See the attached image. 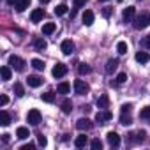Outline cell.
Wrapping results in <instances>:
<instances>
[{"mask_svg":"<svg viewBox=\"0 0 150 150\" xmlns=\"http://www.w3.org/2000/svg\"><path fill=\"white\" fill-rule=\"evenodd\" d=\"M41 4H48V2H51V0H39Z\"/></svg>","mask_w":150,"mask_h":150,"instance_id":"cell-45","label":"cell"},{"mask_svg":"<svg viewBox=\"0 0 150 150\" xmlns=\"http://www.w3.org/2000/svg\"><path fill=\"white\" fill-rule=\"evenodd\" d=\"M14 94H16L18 97H23V96H25V88H23L21 83H14Z\"/></svg>","mask_w":150,"mask_h":150,"instance_id":"cell-30","label":"cell"},{"mask_svg":"<svg viewBox=\"0 0 150 150\" xmlns=\"http://www.w3.org/2000/svg\"><path fill=\"white\" fill-rule=\"evenodd\" d=\"M87 143H88V138H87L85 134H81V136H76V139H74V145H76L78 148H83V146H87Z\"/></svg>","mask_w":150,"mask_h":150,"instance_id":"cell-19","label":"cell"},{"mask_svg":"<svg viewBox=\"0 0 150 150\" xmlns=\"http://www.w3.org/2000/svg\"><path fill=\"white\" fill-rule=\"evenodd\" d=\"M110 14H111V9H110V7H104V11H103V16H104V18H110Z\"/></svg>","mask_w":150,"mask_h":150,"instance_id":"cell-41","label":"cell"},{"mask_svg":"<svg viewBox=\"0 0 150 150\" xmlns=\"http://www.w3.org/2000/svg\"><path fill=\"white\" fill-rule=\"evenodd\" d=\"M106 139H108V143H110V146H120V136L115 132V131H110L108 134H106Z\"/></svg>","mask_w":150,"mask_h":150,"instance_id":"cell-8","label":"cell"},{"mask_svg":"<svg viewBox=\"0 0 150 150\" xmlns=\"http://www.w3.org/2000/svg\"><path fill=\"white\" fill-rule=\"evenodd\" d=\"M30 6V0H16V4H14V9L18 13H23L27 7Z\"/></svg>","mask_w":150,"mask_h":150,"instance_id":"cell-17","label":"cell"},{"mask_svg":"<svg viewBox=\"0 0 150 150\" xmlns=\"http://www.w3.org/2000/svg\"><path fill=\"white\" fill-rule=\"evenodd\" d=\"M131 104H124L122 110H120V124L122 125H129L132 124V118H131Z\"/></svg>","mask_w":150,"mask_h":150,"instance_id":"cell-2","label":"cell"},{"mask_svg":"<svg viewBox=\"0 0 150 150\" xmlns=\"http://www.w3.org/2000/svg\"><path fill=\"white\" fill-rule=\"evenodd\" d=\"M111 118H113V115H111V111H108V110H99L97 115H96V120H97L99 124H106V122L111 120Z\"/></svg>","mask_w":150,"mask_h":150,"instance_id":"cell-5","label":"cell"},{"mask_svg":"<svg viewBox=\"0 0 150 150\" xmlns=\"http://www.w3.org/2000/svg\"><path fill=\"white\" fill-rule=\"evenodd\" d=\"M83 23H85L87 27H90V25L94 23V13H92V11H85V13H83Z\"/></svg>","mask_w":150,"mask_h":150,"instance_id":"cell-21","label":"cell"},{"mask_svg":"<svg viewBox=\"0 0 150 150\" xmlns=\"http://www.w3.org/2000/svg\"><path fill=\"white\" fill-rule=\"evenodd\" d=\"M60 50H62V53H64V55H71V53L74 51V42H72L71 39H65V41H62Z\"/></svg>","mask_w":150,"mask_h":150,"instance_id":"cell-10","label":"cell"},{"mask_svg":"<svg viewBox=\"0 0 150 150\" xmlns=\"http://www.w3.org/2000/svg\"><path fill=\"white\" fill-rule=\"evenodd\" d=\"M27 83H28L32 88H37V87L42 85V78H39V76H35V74H32V76L27 78Z\"/></svg>","mask_w":150,"mask_h":150,"instance_id":"cell-12","label":"cell"},{"mask_svg":"<svg viewBox=\"0 0 150 150\" xmlns=\"http://www.w3.org/2000/svg\"><path fill=\"white\" fill-rule=\"evenodd\" d=\"M94 127V124L88 120V118H80L78 122H76V129L78 131H90Z\"/></svg>","mask_w":150,"mask_h":150,"instance_id":"cell-11","label":"cell"},{"mask_svg":"<svg viewBox=\"0 0 150 150\" xmlns=\"http://www.w3.org/2000/svg\"><path fill=\"white\" fill-rule=\"evenodd\" d=\"M87 4V0H74V7L76 9H80V7H83Z\"/></svg>","mask_w":150,"mask_h":150,"instance_id":"cell-38","label":"cell"},{"mask_svg":"<svg viewBox=\"0 0 150 150\" xmlns=\"http://www.w3.org/2000/svg\"><path fill=\"white\" fill-rule=\"evenodd\" d=\"M0 74H2V80H4V81L11 80V67H9V65H4L2 69H0Z\"/></svg>","mask_w":150,"mask_h":150,"instance_id":"cell-25","label":"cell"},{"mask_svg":"<svg viewBox=\"0 0 150 150\" xmlns=\"http://www.w3.org/2000/svg\"><path fill=\"white\" fill-rule=\"evenodd\" d=\"M2 141H4V143H9V141H11V134L4 132V134H2Z\"/></svg>","mask_w":150,"mask_h":150,"instance_id":"cell-40","label":"cell"},{"mask_svg":"<svg viewBox=\"0 0 150 150\" xmlns=\"http://www.w3.org/2000/svg\"><path fill=\"white\" fill-rule=\"evenodd\" d=\"M65 13H67V6H65V4H60V6L55 7V14H57V16H62V14H65Z\"/></svg>","mask_w":150,"mask_h":150,"instance_id":"cell-32","label":"cell"},{"mask_svg":"<svg viewBox=\"0 0 150 150\" xmlns=\"http://www.w3.org/2000/svg\"><path fill=\"white\" fill-rule=\"evenodd\" d=\"M30 64H32V67H34V69H37V71H44V62H42V60H39V58H34Z\"/></svg>","mask_w":150,"mask_h":150,"instance_id":"cell-28","label":"cell"},{"mask_svg":"<svg viewBox=\"0 0 150 150\" xmlns=\"http://www.w3.org/2000/svg\"><path fill=\"white\" fill-rule=\"evenodd\" d=\"M0 124H2L4 127L11 124V117H9V113H7L6 110H2V111H0Z\"/></svg>","mask_w":150,"mask_h":150,"instance_id":"cell-20","label":"cell"},{"mask_svg":"<svg viewBox=\"0 0 150 150\" xmlns=\"http://www.w3.org/2000/svg\"><path fill=\"white\" fill-rule=\"evenodd\" d=\"M55 28H57V25H55V23H44V25H42V34L50 35V34H53V32H55Z\"/></svg>","mask_w":150,"mask_h":150,"instance_id":"cell-26","label":"cell"},{"mask_svg":"<svg viewBox=\"0 0 150 150\" xmlns=\"http://www.w3.org/2000/svg\"><path fill=\"white\" fill-rule=\"evenodd\" d=\"M78 71H80V74H90V65H87V64H80V67H78Z\"/></svg>","mask_w":150,"mask_h":150,"instance_id":"cell-34","label":"cell"},{"mask_svg":"<svg viewBox=\"0 0 150 150\" xmlns=\"http://www.w3.org/2000/svg\"><path fill=\"white\" fill-rule=\"evenodd\" d=\"M127 50H129V48H127V42L120 41V42L117 44V51H118L120 55H125V53H127Z\"/></svg>","mask_w":150,"mask_h":150,"instance_id":"cell-29","label":"cell"},{"mask_svg":"<svg viewBox=\"0 0 150 150\" xmlns=\"http://www.w3.org/2000/svg\"><path fill=\"white\" fill-rule=\"evenodd\" d=\"M127 81V74L125 72H120L118 76H117V83H125Z\"/></svg>","mask_w":150,"mask_h":150,"instance_id":"cell-37","label":"cell"},{"mask_svg":"<svg viewBox=\"0 0 150 150\" xmlns=\"http://www.w3.org/2000/svg\"><path fill=\"white\" fill-rule=\"evenodd\" d=\"M134 14H136V9H134L132 6H129V7H125V9H124L122 18H124V21H125V23H129V21H132V20L136 18Z\"/></svg>","mask_w":150,"mask_h":150,"instance_id":"cell-9","label":"cell"},{"mask_svg":"<svg viewBox=\"0 0 150 150\" xmlns=\"http://www.w3.org/2000/svg\"><path fill=\"white\" fill-rule=\"evenodd\" d=\"M9 65H11V69H14V71H23V67H25V62H23L20 57H16V55H11V57H9Z\"/></svg>","mask_w":150,"mask_h":150,"instance_id":"cell-4","label":"cell"},{"mask_svg":"<svg viewBox=\"0 0 150 150\" xmlns=\"http://www.w3.org/2000/svg\"><path fill=\"white\" fill-rule=\"evenodd\" d=\"M16 136H18L20 139H27V138L30 136V131H28L27 127H18V129H16Z\"/></svg>","mask_w":150,"mask_h":150,"instance_id":"cell-23","label":"cell"},{"mask_svg":"<svg viewBox=\"0 0 150 150\" xmlns=\"http://www.w3.org/2000/svg\"><path fill=\"white\" fill-rule=\"evenodd\" d=\"M34 48H35L37 51H42V50H46V48H48V44H46V41H44V39L37 37V39L34 41Z\"/></svg>","mask_w":150,"mask_h":150,"instance_id":"cell-22","label":"cell"},{"mask_svg":"<svg viewBox=\"0 0 150 150\" xmlns=\"http://www.w3.org/2000/svg\"><path fill=\"white\" fill-rule=\"evenodd\" d=\"M139 118H143V120H148V118H150V106H145V108L139 111Z\"/></svg>","mask_w":150,"mask_h":150,"instance_id":"cell-33","label":"cell"},{"mask_svg":"<svg viewBox=\"0 0 150 150\" xmlns=\"http://www.w3.org/2000/svg\"><path fill=\"white\" fill-rule=\"evenodd\" d=\"M69 90H71V85H69L67 81H62V83H58V87H57V92H58V94H69Z\"/></svg>","mask_w":150,"mask_h":150,"instance_id":"cell-24","label":"cell"},{"mask_svg":"<svg viewBox=\"0 0 150 150\" xmlns=\"http://www.w3.org/2000/svg\"><path fill=\"white\" fill-rule=\"evenodd\" d=\"M65 72H67V65L65 64H57L55 67H53V71H51V74L55 78H62V76H65Z\"/></svg>","mask_w":150,"mask_h":150,"instance_id":"cell-7","label":"cell"},{"mask_svg":"<svg viewBox=\"0 0 150 150\" xmlns=\"http://www.w3.org/2000/svg\"><path fill=\"white\" fill-rule=\"evenodd\" d=\"M148 122H150V118H148Z\"/></svg>","mask_w":150,"mask_h":150,"instance_id":"cell-47","label":"cell"},{"mask_svg":"<svg viewBox=\"0 0 150 150\" xmlns=\"http://www.w3.org/2000/svg\"><path fill=\"white\" fill-rule=\"evenodd\" d=\"M27 120H28V124L37 125V124L41 122V111H39V110H30L28 115H27Z\"/></svg>","mask_w":150,"mask_h":150,"instance_id":"cell-6","label":"cell"},{"mask_svg":"<svg viewBox=\"0 0 150 150\" xmlns=\"http://www.w3.org/2000/svg\"><path fill=\"white\" fill-rule=\"evenodd\" d=\"M42 101H44V103H53V101H55V94H53V92L42 94Z\"/></svg>","mask_w":150,"mask_h":150,"instance_id":"cell-35","label":"cell"},{"mask_svg":"<svg viewBox=\"0 0 150 150\" xmlns=\"http://www.w3.org/2000/svg\"><path fill=\"white\" fill-rule=\"evenodd\" d=\"M7 4H9V6H14V4H16V0H7Z\"/></svg>","mask_w":150,"mask_h":150,"instance_id":"cell-44","label":"cell"},{"mask_svg":"<svg viewBox=\"0 0 150 150\" xmlns=\"http://www.w3.org/2000/svg\"><path fill=\"white\" fill-rule=\"evenodd\" d=\"M88 90H90V87H88L87 81H83V80H76V81H74V92H76L78 96H85Z\"/></svg>","mask_w":150,"mask_h":150,"instance_id":"cell-3","label":"cell"},{"mask_svg":"<svg viewBox=\"0 0 150 150\" xmlns=\"http://www.w3.org/2000/svg\"><path fill=\"white\" fill-rule=\"evenodd\" d=\"M44 11L42 9H34L32 11V14H30V20H32V23H37V21H41L42 18H44Z\"/></svg>","mask_w":150,"mask_h":150,"instance_id":"cell-14","label":"cell"},{"mask_svg":"<svg viewBox=\"0 0 150 150\" xmlns=\"http://www.w3.org/2000/svg\"><path fill=\"white\" fill-rule=\"evenodd\" d=\"M62 111H64L65 115H69V113L72 111V103H71V99H64V103H62Z\"/></svg>","mask_w":150,"mask_h":150,"instance_id":"cell-27","label":"cell"},{"mask_svg":"<svg viewBox=\"0 0 150 150\" xmlns=\"http://www.w3.org/2000/svg\"><path fill=\"white\" fill-rule=\"evenodd\" d=\"M145 46L150 50V34H148V35H146V39H145Z\"/></svg>","mask_w":150,"mask_h":150,"instance_id":"cell-43","label":"cell"},{"mask_svg":"<svg viewBox=\"0 0 150 150\" xmlns=\"http://www.w3.org/2000/svg\"><path fill=\"white\" fill-rule=\"evenodd\" d=\"M90 146H92V150H101V148H103V141H101L99 138H94V139L90 141Z\"/></svg>","mask_w":150,"mask_h":150,"instance_id":"cell-31","label":"cell"},{"mask_svg":"<svg viewBox=\"0 0 150 150\" xmlns=\"http://www.w3.org/2000/svg\"><path fill=\"white\" fill-rule=\"evenodd\" d=\"M37 143H39L41 146H46V145H48V139H46V136L39 134V136H37Z\"/></svg>","mask_w":150,"mask_h":150,"instance_id":"cell-36","label":"cell"},{"mask_svg":"<svg viewBox=\"0 0 150 150\" xmlns=\"http://www.w3.org/2000/svg\"><path fill=\"white\" fill-rule=\"evenodd\" d=\"M129 136H131L129 139H131L132 143H139V141H143V139H145L146 132H145V131H136V132H131Z\"/></svg>","mask_w":150,"mask_h":150,"instance_id":"cell-13","label":"cell"},{"mask_svg":"<svg viewBox=\"0 0 150 150\" xmlns=\"http://www.w3.org/2000/svg\"><path fill=\"white\" fill-rule=\"evenodd\" d=\"M9 103V97L7 96H2V97H0V106H6Z\"/></svg>","mask_w":150,"mask_h":150,"instance_id":"cell-39","label":"cell"},{"mask_svg":"<svg viewBox=\"0 0 150 150\" xmlns=\"http://www.w3.org/2000/svg\"><path fill=\"white\" fill-rule=\"evenodd\" d=\"M134 58H136V62H139V64H146V62H150V55H148L146 51H138Z\"/></svg>","mask_w":150,"mask_h":150,"instance_id":"cell-18","label":"cell"},{"mask_svg":"<svg viewBox=\"0 0 150 150\" xmlns=\"http://www.w3.org/2000/svg\"><path fill=\"white\" fill-rule=\"evenodd\" d=\"M132 25H134L136 30L146 28V27L150 25V13H141V14H138V16L132 20Z\"/></svg>","mask_w":150,"mask_h":150,"instance_id":"cell-1","label":"cell"},{"mask_svg":"<svg viewBox=\"0 0 150 150\" xmlns=\"http://www.w3.org/2000/svg\"><path fill=\"white\" fill-rule=\"evenodd\" d=\"M99 2H108V0H99Z\"/></svg>","mask_w":150,"mask_h":150,"instance_id":"cell-46","label":"cell"},{"mask_svg":"<svg viewBox=\"0 0 150 150\" xmlns=\"http://www.w3.org/2000/svg\"><path fill=\"white\" fill-rule=\"evenodd\" d=\"M34 146H35V145H34V143H28V145H23V146H21V148H20V150H32V148H34Z\"/></svg>","mask_w":150,"mask_h":150,"instance_id":"cell-42","label":"cell"},{"mask_svg":"<svg viewBox=\"0 0 150 150\" xmlns=\"http://www.w3.org/2000/svg\"><path fill=\"white\" fill-rule=\"evenodd\" d=\"M117 67H118V60H117V58H110V60L106 62V72H108V74L115 72Z\"/></svg>","mask_w":150,"mask_h":150,"instance_id":"cell-15","label":"cell"},{"mask_svg":"<svg viewBox=\"0 0 150 150\" xmlns=\"http://www.w3.org/2000/svg\"><path fill=\"white\" fill-rule=\"evenodd\" d=\"M108 106H110V97H108L106 94H103V96L97 99V108H99V110H106Z\"/></svg>","mask_w":150,"mask_h":150,"instance_id":"cell-16","label":"cell"}]
</instances>
